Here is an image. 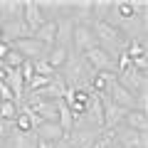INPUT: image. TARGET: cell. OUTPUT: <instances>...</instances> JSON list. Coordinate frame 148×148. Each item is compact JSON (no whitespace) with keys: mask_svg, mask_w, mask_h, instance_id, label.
Masks as SVG:
<instances>
[{"mask_svg":"<svg viewBox=\"0 0 148 148\" xmlns=\"http://www.w3.org/2000/svg\"><path fill=\"white\" fill-rule=\"evenodd\" d=\"M86 62V67L91 69V72H114L116 74V57H111V54H106L101 47H91L89 52L82 54Z\"/></svg>","mask_w":148,"mask_h":148,"instance_id":"1","label":"cell"},{"mask_svg":"<svg viewBox=\"0 0 148 148\" xmlns=\"http://www.w3.org/2000/svg\"><path fill=\"white\" fill-rule=\"evenodd\" d=\"M116 82L123 86L126 91H131L133 96H138V94H148V74H141V72H136V69H126V72H121V74H116Z\"/></svg>","mask_w":148,"mask_h":148,"instance_id":"2","label":"cell"},{"mask_svg":"<svg viewBox=\"0 0 148 148\" xmlns=\"http://www.w3.org/2000/svg\"><path fill=\"white\" fill-rule=\"evenodd\" d=\"M91 47H99V45H96V37H94L91 25H74L69 49H72L74 54H84V52H89Z\"/></svg>","mask_w":148,"mask_h":148,"instance_id":"3","label":"cell"},{"mask_svg":"<svg viewBox=\"0 0 148 148\" xmlns=\"http://www.w3.org/2000/svg\"><path fill=\"white\" fill-rule=\"evenodd\" d=\"M10 47H12V49H17V52H20L22 57L27 59V62L47 59V54H49V47L40 45L37 40H32V37H22V40H15V42H10Z\"/></svg>","mask_w":148,"mask_h":148,"instance_id":"4","label":"cell"},{"mask_svg":"<svg viewBox=\"0 0 148 148\" xmlns=\"http://www.w3.org/2000/svg\"><path fill=\"white\" fill-rule=\"evenodd\" d=\"M101 106H104V131H116V128L123 123L128 109L116 106L109 96H101Z\"/></svg>","mask_w":148,"mask_h":148,"instance_id":"5","label":"cell"},{"mask_svg":"<svg viewBox=\"0 0 148 148\" xmlns=\"http://www.w3.org/2000/svg\"><path fill=\"white\" fill-rule=\"evenodd\" d=\"M99 128H91V126H79V128H72V131L64 136L69 148H89L91 143L99 138Z\"/></svg>","mask_w":148,"mask_h":148,"instance_id":"6","label":"cell"},{"mask_svg":"<svg viewBox=\"0 0 148 148\" xmlns=\"http://www.w3.org/2000/svg\"><path fill=\"white\" fill-rule=\"evenodd\" d=\"M22 22L27 25V30L35 32L47 22L42 8H40V0H22Z\"/></svg>","mask_w":148,"mask_h":148,"instance_id":"7","label":"cell"},{"mask_svg":"<svg viewBox=\"0 0 148 148\" xmlns=\"http://www.w3.org/2000/svg\"><path fill=\"white\" fill-rule=\"evenodd\" d=\"M69 17L74 25H91L94 22V0H69Z\"/></svg>","mask_w":148,"mask_h":148,"instance_id":"8","label":"cell"},{"mask_svg":"<svg viewBox=\"0 0 148 148\" xmlns=\"http://www.w3.org/2000/svg\"><path fill=\"white\" fill-rule=\"evenodd\" d=\"M116 143H119V148H148V136L138 133V131H131L126 126H119L116 128Z\"/></svg>","mask_w":148,"mask_h":148,"instance_id":"9","label":"cell"},{"mask_svg":"<svg viewBox=\"0 0 148 148\" xmlns=\"http://www.w3.org/2000/svg\"><path fill=\"white\" fill-rule=\"evenodd\" d=\"M54 25H57L54 45H57V47H69V45H72V32H74V20L69 15H64V17H57Z\"/></svg>","mask_w":148,"mask_h":148,"instance_id":"10","label":"cell"},{"mask_svg":"<svg viewBox=\"0 0 148 148\" xmlns=\"http://www.w3.org/2000/svg\"><path fill=\"white\" fill-rule=\"evenodd\" d=\"M35 136L40 138V141H47V143H59L64 138V131L59 128L57 121H42L35 128Z\"/></svg>","mask_w":148,"mask_h":148,"instance_id":"11","label":"cell"},{"mask_svg":"<svg viewBox=\"0 0 148 148\" xmlns=\"http://www.w3.org/2000/svg\"><path fill=\"white\" fill-rule=\"evenodd\" d=\"M106 96H109V99L114 101L116 106H123V109H128V111H131V109H133V104H136V96H133L131 91H126L121 84H119V82H114V84L109 86Z\"/></svg>","mask_w":148,"mask_h":148,"instance_id":"12","label":"cell"},{"mask_svg":"<svg viewBox=\"0 0 148 148\" xmlns=\"http://www.w3.org/2000/svg\"><path fill=\"white\" fill-rule=\"evenodd\" d=\"M45 17L47 20H57V17L69 15V0H40Z\"/></svg>","mask_w":148,"mask_h":148,"instance_id":"13","label":"cell"},{"mask_svg":"<svg viewBox=\"0 0 148 148\" xmlns=\"http://www.w3.org/2000/svg\"><path fill=\"white\" fill-rule=\"evenodd\" d=\"M114 82H116V74L114 72H96L91 77V82H89V89L94 94H99V96H106V91H109V86Z\"/></svg>","mask_w":148,"mask_h":148,"instance_id":"14","label":"cell"},{"mask_svg":"<svg viewBox=\"0 0 148 148\" xmlns=\"http://www.w3.org/2000/svg\"><path fill=\"white\" fill-rule=\"evenodd\" d=\"M0 20H22V0H0Z\"/></svg>","mask_w":148,"mask_h":148,"instance_id":"15","label":"cell"},{"mask_svg":"<svg viewBox=\"0 0 148 148\" xmlns=\"http://www.w3.org/2000/svg\"><path fill=\"white\" fill-rule=\"evenodd\" d=\"M54 35H57V25H54V20H47L40 30L32 32V40H37L40 45H45V47L52 49L54 47Z\"/></svg>","mask_w":148,"mask_h":148,"instance_id":"16","label":"cell"},{"mask_svg":"<svg viewBox=\"0 0 148 148\" xmlns=\"http://www.w3.org/2000/svg\"><path fill=\"white\" fill-rule=\"evenodd\" d=\"M121 126L131 128V131H138V133H148V114H141V111H128Z\"/></svg>","mask_w":148,"mask_h":148,"instance_id":"17","label":"cell"},{"mask_svg":"<svg viewBox=\"0 0 148 148\" xmlns=\"http://www.w3.org/2000/svg\"><path fill=\"white\" fill-rule=\"evenodd\" d=\"M57 123H59V128L64 131V136H67V133L74 128V116H72L69 106L64 104L62 99H57Z\"/></svg>","mask_w":148,"mask_h":148,"instance_id":"18","label":"cell"},{"mask_svg":"<svg viewBox=\"0 0 148 148\" xmlns=\"http://www.w3.org/2000/svg\"><path fill=\"white\" fill-rule=\"evenodd\" d=\"M67 57H69V47H57V45H54V47L49 49V54H47V62L52 64L54 72H59V69L64 67V62H67Z\"/></svg>","mask_w":148,"mask_h":148,"instance_id":"19","label":"cell"},{"mask_svg":"<svg viewBox=\"0 0 148 148\" xmlns=\"http://www.w3.org/2000/svg\"><path fill=\"white\" fill-rule=\"evenodd\" d=\"M17 111H20V106L15 104V101H0V119L3 121H15V116H17Z\"/></svg>","mask_w":148,"mask_h":148,"instance_id":"20","label":"cell"},{"mask_svg":"<svg viewBox=\"0 0 148 148\" xmlns=\"http://www.w3.org/2000/svg\"><path fill=\"white\" fill-rule=\"evenodd\" d=\"M3 64H5L8 69H20L22 64H25V57H22V54L17 52V49H10V52H8L5 57H3Z\"/></svg>","mask_w":148,"mask_h":148,"instance_id":"21","label":"cell"},{"mask_svg":"<svg viewBox=\"0 0 148 148\" xmlns=\"http://www.w3.org/2000/svg\"><path fill=\"white\" fill-rule=\"evenodd\" d=\"M116 141V131H101L99 138L91 143L89 148H111V143Z\"/></svg>","mask_w":148,"mask_h":148,"instance_id":"22","label":"cell"},{"mask_svg":"<svg viewBox=\"0 0 148 148\" xmlns=\"http://www.w3.org/2000/svg\"><path fill=\"white\" fill-rule=\"evenodd\" d=\"M32 69H35V74H40V77H47V79H52L54 74H57L47 59H37V62H32Z\"/></svg>","mask_w":148,"mask_h":148,"instance_id":"23","label":"cell"},{"mask_svg":"<svg viewBox=\"0 0 148 148\" xmlns=\"http://www.w3.org/2000/svg\"><path fill=\"white\" fill-rule=\"evenodd\" d=\"M109 8H111V0H94V22L106 20Z\"/></svg>","mask_w":148,"mask_h":148,"instance_id":"24","label":"cell"},{"mask_svg":"<svg viewBox=\"0 0 148 148\" xmlns=\"http://www.w3.org/2000/svg\"><path fill=\"white\" fill-rule=\"evenodd\" d=\"M20 74H22V79H25V84H27V82H30L32 77H35V69H32V62H27V59H25V64L20 67Z\"/></svg>","mask_w":148,"mask_h":148,"instance_id":"25","label":"cell"},{"mask_svg":"<svg viewBox=\"0 0 148 148\" xmlns=\"http://www.w3.org/2000/svg\"><path fill=\"white\" fill-rule=\"evenodd\" d=\"M12 128H15V126H12L10 121H3V119H0V146H3V141H5V138L10 136V131H12Z\"/></svg>","mask_w":148,"mask_h":148,"instance_id":"26","label":"cell"},{"mask_svg":"<svg viewBox=\"0 0 148 148\" xmlns=\"http://www.w3.org/2000/svg\"><path fill=\"white\" fill-rule=\"evenodd\" d=\"M10 49H12V47H10V45H8V42H0V59L5 57V54L10 52Z\"/></svg>","mask_w":148,"mask_h":148,"instance_id":"27","label":"cell"},{"mask_svg":"<svg viewBox=\"0 0 148 148\" xmlns=\"http://www.w3.org/2000/svg\"><path fill=\"white\" fill-rule=\"evenodd\" d=\"M0 22H3V20H0Z\"/></svg>","mask_w":148,"mask_h":148,"instance_id":"28","label":"cell"}]
</instances>
